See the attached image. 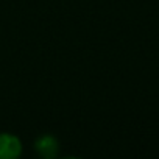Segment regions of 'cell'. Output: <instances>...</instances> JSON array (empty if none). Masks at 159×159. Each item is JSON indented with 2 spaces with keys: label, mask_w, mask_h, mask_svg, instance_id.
Masks as SVG:
<instances>
[{
  "label": "cell",
  "mask_w": 159,
  "mask_h": 159,
  "mask_svg": "<svg viewBox=\"0 0 159 159\" xmlns=\"http://www.w3.org/2000/svg\"><path fill=\"white\" fill-rule=\"evenodd\" d=\"M36 150L44 157H53L58 151V142L52 136H44L36 142Z\"/></svg>",
  "instance_id": "obj_2"
},
{
  "label": "cell",
  "mask_w": 159,
  "mask_h": 159,
  "mask_svg": "<svg viewBox=\"0 0 159 159\" xmlns=\"http://www.w3.org/2000/svg\"><path fill=\"white\" fill-rule=\"evenodd\" d=\"M20 140L13 134H0V159H14L20 154Z\"/></svg>",
  "instance_id": "obj_1"
}]
</instances>
